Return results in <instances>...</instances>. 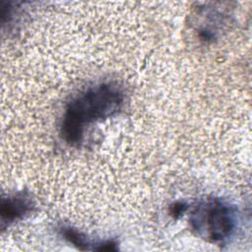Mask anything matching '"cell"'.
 I'll return each mask as SVG.
<instances>
[{
    "mask_svg": "<svg viewBox=\"0 0 252 252\" xmlns=\"http://www.w3.org/2000/svg\"><path fill=\"white\" fill-rule=\"evenodd\" d=\"M124 93L114 83H101L80 93L65 107L60 125L63 140L78 146L93 123L115 115L124 103Z\"/></svg>",
    "mask_w": 252,
    "mask_h": 252,
    "instance_id": "6da1fadb",
    "label": "cell"
},
{
    "mask_svg": "<svg viewBox=\"0 0 252 252\" xmlns=\"http://www.w3.org/2000/svg\"><path fill=\"white\" fill-rule=\"evenodd\" d=\"M33 201L26 192H18L7 197H3L0 206L1 227L24 219L33 209Z\"/></svg>",
    "mask_w": 252,
    "mask_h": 252,
    "instance_id": "3957f363",
    "label": "cell"
},
{
    "mask_svg": "<svg viewBox=\"0 0 252 252\" xmlns=\"http://www.w3.org/2000/svg\"><path fill=\"white\" fill-rule=\"evenodd\" d=\"M60 234L69 243L73 244L80 250H93V251H116V242L113 240L104 241H92L85 234L79 230L70 227L62 226L60 227Z\"/></svg>",
    "mask_w": 252,
    "mask_h": 252,
    "instance_id": "277c9868",
    "label": "cell"
},
{
    "mask_svg": "<svg viewBox=\"0 0 252 252\" xmlns=\"http://www.w3.org/2000/svg\"><path fill=\"white\" fill-rule=\"evenodd\" d=\"M190 223L197 233L210 242L227 240L236 227V215L232 206L220 199L199 204L192 212Z\"/></svg>",
    "mask_w": 252,
    "mask_h": 252,
    "instance_id": "7a4b0ae2",
    "label": "cell"
},
{
    "mask_svg": "<svg viewBox=\"0 0 252 252\" xmlns=\"http://www.w3.org/2000/svg\"><path fill=\"white\" fill-rule=\"evenodd\" d=\"M187 210V205L183 202H177V203H174L173 205L170 206V209H169V213L170 215L175 218V219H178L180 216L183 215V213Z\"/></svg>",
    "mask_w": 252,
    "mask_h": 252,
    "instance_id": "5b68a950",
    "label": "cell"
}]
</instances>
